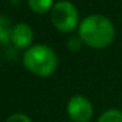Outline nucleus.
<instances>
[{
	"instance_id": "nucleus-1",
	"label": "nucleus",
	"mask_w": 122,
	"mask_h": 122,
	"mask_svg": "<svg viewBox=\"0 0 122 122\" xmlns=\"http://www.w3.org/2000/svg\"><path fill=\"white\" fill-rule=\"evenodd\" d=\"M77 34L84 45L92 49H105L113 42L116 30L113 22L106 16L93 13L79 24Z\"/></svg>"
},
{
	"instance_id": "nucleus-2",
	"label": "nucleus",
	"mask_w": 122,
	"mask_h": 122,
	"mask_svg": "<svg viewBox=\"0 0 122 122\" xmlns=\"http://www.w3.org/2000/svg\"><path fill=\"white\" fill-rule=\"evenodd\" d=\"M25 68L40 77L50 76L58 67V56L55 51L47 45H33L25 50L22 56Z\"/></svg>"
},
{
	"instance_id": "nucleus-3",
	"label": "nucleus",
	"mask_w": 122,
	"mask_h": 122,
	"mask_svg": "<svg viewBox=\"0 0 122 122\" xmlns=\"http://www.w3.org/2000/svg\"><path fill=\"white\" fill-rule=\"evenodd\" d=\"M51 24L62 33H71L79 24V12L68 0H61L54 4L51 9Z\"/></svg>"
},
{
	"instance_id": "nucleus-4",
	"label": "nucleus",
	"mask_w": 122,
	"mask_h": 122,
	"mask_svg": "<svg viewBox=\"0 0 122 122\" xmlns=\"http://www.w3.org/2000/svg\"><path fill=\"white\" fill-rule=\"evenodd\" d=\"M67 113L72 122H88L92 118L93 106L87 97L76 95L70 98L67 104Z\"/></svg>"
},
{
	"instance_id": "nucleus-5",
	"label": "nucleus",
	"mask_w": 122,
	"mask_h": 122,
	"mask_svg": "<svg viewBox=\"0 0 122 122\" xmlns=\"http://www.w3.org/2000/svg\"><path fill=\"white\" fill-rule=\"evenodd\" d=\"M34 38V33L33 29L25 22H20V24L13 26V32H12V40L11 42L13 46L19 50H28L30 47Z\"/></svg>"
},
{
	"instance_id": "nucleus-6",
	"label": "nucleus",
	"mask_w": 122,
	"mask_h": 122,
	"mask_svg": "<svg viewBox=\"0 0 122 122\" xmlns=\"http://www.w3.org/2000/svg\"><path fill=\"white\" fill-rule=\"evenodd\" d=\"M12 26L11 20L4 15H0V45H7L12 40Z\"/></svg>"
},
{
	"instance_id": "nucleus-7",
	"label": "nucleus",
	"mask_w": 122,
	"mask_h": 122,
	"mask_svg": "<svg viewBox=\"0 0 122 122\" xmlns=\"http://www.w3.org/2000/svg\"><path fill=\"white\" fill-rule=\"evenodd\" d=\"M55 4L54 0H28V5L36 13H46V12L51 11Z\"/></svg>"
},
{
	"instance_id": "nucleus-8",
	"label": "nucleus",
	"mask_w": 122,
	"mask_h": 122,
	"mask_svg": "<svg viewBox=\"0 0 122 122\" xmlns=\"http://www.w3.org/2000/svg\"><path fill=\"white\" fill-rule=\"evenodd\" d=\"M97 122H122V112L118 109H108L98 117Z\"/></svg>"
},
{
	"instance_id": "nucleus-9",
	"label": "nucleus",
	"mask_w": 122,
	"mask_h": 122,
	"mask_svg": "<svg viewBox=\"0 0 122 122\" xmlns=\"http://www.w3.org/2000/svg\"><path fill=\"white\" fill-rule=\"evenodd\" d=\"M81 45H83V41L80 40L79 36H77V37H71L68 41H67V47H68L71 51L79 50V49L81 47Z\"/></svg>"
},
{
	"instance_id": "nucleus-10",
	"label": "nucleus",
	"mask_w": 122,
	"mask_h": 122,
	"mask_svg": "<svg viewBox=\"0 0 122 122\" xmlns=\"http://www.w3.org/2000/svg\"><path fill=\"white\" fill-rule=\"evenodd\" d=\"M7 122H32V119L24 113H15L8 117Z\"/></svg>"
}]
</instances>
